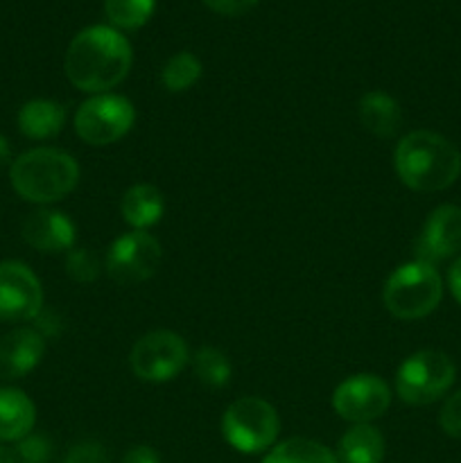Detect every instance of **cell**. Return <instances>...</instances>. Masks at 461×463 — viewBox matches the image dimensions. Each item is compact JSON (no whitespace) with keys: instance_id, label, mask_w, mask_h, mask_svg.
Returning a JSON list of instances; mask_svg holds the SVG:
<instances>
[{"instance_id":"cell-1","label":"cell","mask_w":461,"mask_h":463,"mask_svg":"<svg viewBox=\"0 0 461 463\" xmlns=\"http://www.w3.org/2000/svg\"><path fill=\"white\" fill-rule=\"evenodd\" d=\"M63 68L75 89L95 95L107 93L129 72L131 45L113 27H86L68 45Z\"/></svg>"},{"instance_id":"cell-2","label":"cell","mask_w":461,"mask_h":463,"mask_svg":"<svg viewBox=\"0 0 461 463\" xmlns=\"http://www.w3.org/2000/svg\"><path fill=\"white\" fill-rule=\"evenodd\" d=\"M396 172L416 193H438L459 179L461 154L434 131H411L396 147Z\"/></svg>"},{"instance_id":"cell-3","label":"cell","mask_w":461,"mask_h":463,"mask_svg":"<svg viewBox=\"0 0 461 463\" xmlns=\"http://www.w3.org/2000/svg\"><path fill=\"white\" fill-rule=\"evenodd\" d=\"M9 179L25 202L52 203L75 190L80 181V165L61 149L36 147L21 154L12 163Z\"/></svg>"},{"instance_id":"cell-4","label":"cell","mask_w":461,"mask_h":463,"mask_svg":"<svg viewBox=\"0 0 461 463\" xmlns=\"http://www.w3.org/2000/svg\"><path fill=\"white\" fill-rule=\"evenodd\" d=\"M382 298L396 319H423L441 303L443 280L434 265L420 260L405 262L387 279Z\"/></svg>"},{"instance_id":"cell-5","label":"cell","mask_w":461,"mask_h":463,"mask_svg":"<svg viewBox=\"0 0 461 463\" xmlns=\"http://www.w3.org/2000/svg\"><path fill=\"white\" fill-rule=\"evenodd\" d=\"M221 432L229 446L244 455H258L274 446L280 420L274 407L256 396L238 398L221 419Z\"/></svg>"},{"instance_id":"cell-6","label":"cell","mask_w":461,"mask_h":463,"mask_svg":"<svg viewBox=\"0 0 461 463\" xmlns=\"http://www.w3.org/2000/svg\"><path fill=\"white\" fill-rule=\"evenodd\" d=\"M455 362L441 351H420L407 357L396 373V393L407 405H429L455 383Z\"/></svg>"},{"instance_id":"cell-7","label":"cell","mask_w":461,"mask_h":463,"mask_svg":"<svg viewBox=\"0 0 461 463\" xmlns=\"http://www.w3.org/2000/svg\"><path fill=\"white\" fill-rule=\"evenodd\" d=\"M136 120V109L122 95L99 93L80 104L75 113V131L84 143L102 147L129 134Z\"/></svg>"},{"instance_id":"cell-8","label":"cell","mask_w":461,"mask_h":463,"mask_svg":"<svg viewBox=\"0 0 461 463\" xmlns=\"http://www.w3.org/2000/svg\"><path fill=\"white\" fill-rule=\"evenodd\" d=\"M129 362L136 378L145 383H167L188 364V346L176 333L154 330L134 344Z\"/></svg>"},{"instance_id":"cell-9","label":"cell","mask_w":461,"mask_h":463,"mask_svg":"<svg viewBox=\"0 0 461 463\" xmlns=\"http://www.w3.org/2000/svg\"><path fill=\"white\" fill-rule=\"evenodd\" d=\"M161 265V244L145 231L120 235L107 253V274L118 285H136L152 279Z\"/></svg>"},{"instance_id":"cell-10","label":"cell","mask_w":461,"mask_h":463,"mask_svg":"<svg viewBox=\"0 0 461 463\" xmlns=\"http://www.w3.org/2000/svg\"><path fill=\"white\" fill-rule=\"evenodd\" d=\"M391 405V389L382 378L371 373L343 380L333 393V410L351 423H371Z\"/></svg>"},{"instance_id":"cell-11","label":"cell","mask_w":461,"mask_h":463,"mask_svg":"<svg viewBox=\"0 0 461 463\" xmlns=\"http://www.w3.org/2000/svg\"><path fill=\"white\" fill-rule=\"evenodd\" d=\"M43 289L27 265L16 260L0 262V321L18 324L41 315Z\"/></svg>"},{"instance_id":"cell-12","label":"cell","mask_w":461,"mask_h":463,"mask_svg":"<svg viewBox=\"0 0 461 463\" xmlns=\"http://www.w3.org/2000/svg\"><path fill=\"white\" fill-rule=\"evenodd\" d=\"M461 251V208L443 203L425 220L416 240V260L437 265Z\"/></svg>"},{"instance_id":"cell-13","label":"cell","mask_w":461,"mask_h":463,"mask_svg":"<svg viewBox=\"0 0 461 463\" xmlns=\"http://www.w3.org/2000/svg\"><path fill=\"white\" fill-rule=\"evenodd\" d=\"M21 233L23 240L41 253L68 251L75 244V224L71 217L59 211H48V208L30 213L23 222Z\"/></svg>"},{"instance_id":"cell-14","label":"cell","mask_w":461,"mask_h":463,"mask_svg":"<svg viewBox=\"0 0 461 463\" xmlns=\"http://www.w3.org/2000/svg\"><path fill=\"white\" fill-rule=\"evenodd\" d=\"M45 353V339L34 328H16L0 339V378L18 380L30 373Z\"/></svg>"},{"instance_id":"cell-15","label":"cell","mask_w":461,"mask_h":463,"mask_svg":"<svg viewBox=\"0 0 461 463\" xmlns=\"http://www.w3.org/2000/svg\"><path fill=\"white\" fill-rule=\"evenodd\" d=\"M34 402L18 389H0V441H23L34 428Z\"/></svg>"},{"instance_id":"cell-16","label":"cell","mask_w":461,"mask_h":463,"mask_svg":"<svg viewBox=\"0 0 461 463\" xmlns=\"http://www.w3.org/2000/svg\"><path fill=\"white\" fill-rule=\"evenodd\" d=\"M66 109L54 99H30L18 111V129L34 140L54 138L63 129Z\"/></svg>"},{"instance_id":"cell-17","label":"cell","mask_w":461,"mask_h":463,"mask_svg":"<svg viewBox=\"0 0 461 463\" xmlns=\"http://www.w3.org/2000/svg\"><path fill=\"white\" fill-rule=\"evenodd\" d=\"M360 120L378 138H391L402 125V111L396 99L382 90H369L360 99Z\"/></svg>"},{"instance_id":"cell-18","label":"cell","mask_w":461,"mask_h":463,"mask_svg":"<svg viewBox=\"0 0 461 463\" xmlns=\"http://www.w3.org/2000/svg\"><path fill=\"white\" fill-rule=\"evenodd\" d=\"M163 194L161 190L149 184H136L125 193L120 202L122 217L134 231H145L156 224L163 217Z\"/></svg>"},{"instance_id":"cell-19","label":"cell","mask_w":461,"mask_h":463,"mask_svg":"<svg viewBox=\"0 0 461 463\" xmlns=\"http://www.w3.org/2000/svg\"><path fill=\"white\" fill-rule=\"evenodd\" d=\"M384 439L369 423L353 425L339 441V463H382Z\"/></svg>"},{"instance_id":"cell-20","label":"cell","mask_w":461,"mask_h":463,"mask_svg":"<svg viewBox=\"0 0 461 463\" xmlns=\"http://www.w3.org/2000/svg\"><path fill=\"white\" fill-rule=\"evenodd\" d=\"M262 463H339L337 457L312 439H287L278 443Z\"/></svg>"},{"instance_id":"cell-21","label":"cell","mask_w":461,"mask_h":463,"mask_svg":"<svg viewBox=\"0 0 461 463\" xmlns=\"http://www.w3.org/2000/svg\"><path fill=\"white\" fill-rule=\"evenodd\" d=\"M202 77V61L193 52H176L165 61L161 81L170 93H183L193 89Z\"/></svg>"},{"instance_id":"cell-22","label":"cell","mask_w":461,"mask_h":463,"mask_svg":"<svg viewBox=\"0 0 461 463\" xmlns=\"http://www.w3.org/2000/svg\"><path fill=\"white\" fill-rule=\"evenodd\" d=\"M230 373V362L220 348H212V346H203L199 348L197 355H194V375L202 384L211 389H221L229 384Z\"/></svg>"},{"instance_id":"cell-23","label":"cell","mask_w":461,"mask_h":463,"mask_svg":"<svg viewBox=\"0 0 461 463\" xmlns=\"http://www.w3.org/2000/svg\"><path fill=\"white\" fill-rule=\"evenodd\" d=\"M156 0H104V12L111 25L120 30H138L152 18Z\"/></svg>"},{"instance_id":"cell-24","label":"cell","mask_w":461,"mask_h":463,"mask_svg":"<svg viewBox=\"0 0 461 463\" xmlns=\"http://www.w3.org/2000/svg\"><path fill=\"white\" fill-rule=\"evenodd\" d=\"M99 258L90 249H72L66 258V274L77 283H93L99 276Z\"/></svg>"},{"instance_id":"cell-25","label":"cell","mask_w":461,"mask_h":463,"mask_svg":"<svg viewBox=\"0 0 461 463\" xmlns=\"http://www.w3.org/2000/svg\"><path fill=\"white\" fill-rule=\"evenodd\" d=\"M16 455L21 463H48L50 455H52V448H50V441L45 437L30 434L23 441H18Z\"/></svg>"},{"instance_id":"cell-26","label":"cell","mask_w":461,"mask_h":463,"mask_svg":"<svg viewBox=\"0 0 461 463\" xmlns=\"http://www.w3.org/2000/svg\"><path fill=\"white\" fill-rule=\"evenodd\" d=\"M438 423L447 437L461 439V392L452 393L438 414Z\"/></svg>"},{"instance_id":"cell-27","label":"cell","mask_w":461,"mask_h":463,"mask_svg":"<svg viewBox=\"0 0 461 463\" xmlns=\"http://www.w3.org/2000/svg\"><path fill=\"white\" fill-rule=\"evenodd\" d=\"M63 463H111V459H108V452L99 443L84 441L68 452Z\"/></svg>"},{"instance_id":"cell-28","label":"cell","mask_w":461,"mask_h":463,"mask_svg":"<svg viewBox=\"0 0 461 463\" xmlns=\"http://www.w3.org/2000/svg\"><path fill=\"white\" fill-rule=\"evenodd\" d=\"M212 12L224 14V16H242L251 12L258 5V0H203Z\"/></svg>"},{"instance_id":"cell-29","label":"cell","mask_w":461,"mask_h":463,"mask_svg":"<svg viewBox=\"0 0 461 463\" xmlns=\"http://www.w3.org/2000/svg\"><path fill=\"white\" fill-rule=\"evenodd\" d=\"M120 463H161V459H158L156 450H152L149 446H136L122 457Z\"/></svg>"},{"instance_id":"cell-30","label":"cell","mask_w":461,"mask_h":463,"mask_svg":"<svg viewBox=\"0 0 461 463\" xmlns=\"http://www.w3.org/2000/svg\"><path fill=\"white\" fill-rule=\"evenodd\" d=\"M447 283H450L452 297H455L456 303L461 306V256L456 258L455 265L450 267V274H447Z\"/></svg>"},{"instance_id":"cell-31","label":"cell","mask_w":461,"mask_h":463,"mask_svg":"<svg viewBox=\"0 0 461 463\" xmlns=\"http://www.w3.org/2000/svg\"><path fill=\"white\" fill-rule=\"evenodd\" d=\"M0 463H21V461H18L16 450L0 446Z\"/></svg>"},{"instance_id":"cell-32","label":"cell","mask_w":461,"mask_h":463,"mask_svg":"<svg viewBox=\"0 0 461 463\" xmlns=\"http://www.w3.org/2000/svg\"><path fill=\"white\" fill-rule=\"evenodd\" d=\"M9 156H12V149H9L7 138H3V136H0V165H5V163L9 161Z\"/></svg>"}]
</instances>
